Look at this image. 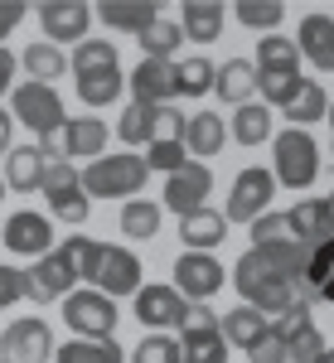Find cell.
Segmentation results:
<instances>
[{"instance_id":"6da1fadb","label":"cell","mask_w":334,"mask_h":363,"mask_svg":"<svg viewBox=\"0 0 334 363\" xmlns=\"http://www.w3.org/2000/svg\"><path fill=\"white\" fill-rule=\"evenodd\" d=\"M272 179H277V189H291V194H301L320 179V145L310 131L286 126L272 136Z\"/></svg>"},{"instance_id":"7a4b0ae2","label":"cell","mask_w":334,"mask_h":363,"mask_svg":"<svg viewBox=\"0 0 334 363\" xmlns=\"http://www.w3.org/2000/svg\"><path fill=\"white\" fill-rule=\"evenodd\" d=\"M150 169L140 155H97L87 160V169H78V184L87 199H131L145 189Z\"/></svg>"},{"instance_id":"3957f363","label":"cell","mask_w":334,"mask_h":363,"mask_svg":"<svg viewBox=\"0 0 334 363\" xmlns=\"http://www.w3.org/2000/svg\"><path fill=\"white\" fill-rule=\"evenodd\" d=\"M87 281H92L107 301H116V296H136L140 286H145V267H140V257L131 247H111V242H102Z\"/></svg>"},{"instance_id":"277c9868","label":"cell","mask_w":334,"mask_h":363,"mask_svg":"<svg viewBox=\"0 0 334 363\" xmlns=\"http://www.w3.org/2000/svg\"><path fill=\"white\" fill-rule=\"evenodd\" d=\"M10 116L20 126H29L34 136H54L58 126L68 121L63 116V97L44 83H15V92H10Z\"/></svg>"},{"instance_id":"5b68a950","label":"cell","mask_w":334,"mask_h":363,"mask_svg":"<svg viewBox=\"0 0 334 363\" xmlns=\"http://www.w3.org/2000/svg\"><path fill=\"white\" fill-rule=\"evenodd\" d=\"M272 199H277V179H272V169L247 165L238 179H233V189H228L223 218H228V228H233V223H252V218H262V213L272 208Z\"/></svg>"},{"instance_id":"8992f818","label":"cell","mask_w":334,"mask_h":363,"mask_svg":"<svg viewBox=\"0 0 334 363\" xmlns=\"http://www.w3.org/2000/svg\"><path fill=\"white\" fill-rule=\"evenodd\" d=\"M63 320H68V330L78 339H111L121 310H116V301H107L102 291H68V296H63Z\"/></svg>"},{"instance_id":"52a82bcc","label":"cell","mask_w":334,"mask_h":363,"mask_svg":"<svg viewBox=\"0 0 334 363\" xmlns=\"http://www.w3.org/2000/svg\"><path fill=\"white\" fill-rule=\"evenodd\" d=\"M44 199H49L54 218H58V223H68V228H83L87 213H92V199L83 194L78 169L68 165V160H49V174H44Z\"/></svg>"},{"instance_id":"ba28073f","label":"cell","mask_w":334,"mask_h":363,"mask_svg":"<svg viewBox=\"0 0 334 363\" xmlns=\"http://www.w3.org/2000/svg\"><path fill=\"white\" fill-rule=\"evenodd\" d=\"M169 272H174L169 286H174L189 306H199V301L208 306V296H218V291H223V262L213 257V252H179Z\"/></svg>"},{"instance_id":"9c48e42d","label":"cell","mask_w":334,"mask_h":363,"mask_svg":"<svg viewBox=\"0 0 334 363\" xmlns=\"http://www.w3.org/2000/svg\"><path fill=\"white\" fill-rule=\"evenodd\" d=\"M0 354L10 363H49L54 359V330H49V320H39V315L10 320L5 335H0Z\"/></svg>"},{"instance_id":"30bf717a","label":"cell","mask_w":334,"mask_h":363,"mask_svg":"<svg viewBox=\"0 0 334 363\" xmlns=\"http://www.w3.org/2000/svg\"><path fill=\"white\" fill-rule=\"evenodd\" d=\"M78 286V272L68 267V257L63 252H44L34 267L25 272V296L34 301V306H49V301H63L68 291Z\"/></svg>"},{"instance_id":"8fae6325","label":"cell","mask_w":334,"mask_h":363,"mask_svg":"<svg viewBox=\"0 0 334 363\" xmlns=\"http://www.w3.org/2000/svg\"><path fill=\"white\" fill-rule=\"evenodd\" d=\"M208 194H213V169L199 165V160H189L184 169H174L165 179V199H160V208H169V213H194V208H208Z\"/></svg>"},{"instance_id":"7c38bea8","label":"cell","mask_w":334,"mask_h":363,"mask_svg":"<svg viewBox=\"0 0 334 363\" xmlns=\"http://www.w3.org/2000/svg\"><path fill=\"white\" fill-rule=\"evenodd\" d=\"M39 25H44V44H63V39H73V49L87 39V25H92V5L83 0H44L39 10Z\"/></svg>"},{"instance_id":"4fadbf2b","label":"cell","mask_w":334,"mask_h":363,"mask_svg":"<svg viewBox=\"0 0 334 363\" xmlns=\"http://www.w3.org/2000/svg\"><path fill=\"white\" fill-rule=\"evenodd\" d=\"M131 301H136V320L145 325V330H155V335L184 330V310H189V301H184L174 286H140Z\"/></svg>"},{"instance_id":"5bb4252c","label":"cell","mask_w":334,"mask_h":363,"mask_svg":"<svg viewBox=\"0 0 334 363\" xmlns=\"http://www.w3.org/2000/svg\"><path fill=\"white\" fill-rule=\"evenodd\" d=\"M0 242L15 252V257H44V252H54V223L44 218V213H10L5 223H0Z\"/></svg>"},{"instance_id":"9a60e30c","label":"cell","mask_w":334,"mask_h":363,"mask_svg":"<svg viewBox=\"0 0 334 363\" xmlns=\"http://www.w3.org/2000/svg\"><path fill=\"white\" fill-rule=\"evenodd\" d=\"M131 102L140 107H169L174 102V63H160V58H140L136 68H131Z\"/></svg>"},{"instance_id":"2e32d148","label":"cell","mask_w":334,"mask_h":363,"mask_svg":"<svg viewBox=\"0 0 334 363\" xmlns=\"http://www.w3.org/2000/svg\"><path fill=\"white\" fill-rule=\"evenodd\" d=\"M63 160L73 165V160H97V155H107V121L102 116H73V121H63Z\"/></svg>"},{"instance_id":"e0dca14e","label":"cell","mask_w":334,"mask_h":363,"mask_svg":"<svg viewBox=\"0 0 334 363\" xmlns=\"http://www.w3.org/2000/svg\"><path fill=\"white\" fill-rule=\"evenodd\" d=\"M286 223H291V242H301V247H320L334 238V218L325 199H301L296 208H286Z\"/></svg>"},{"instance_id":"ac0fdd59","label":"cell","mask_w":334,"mask_h":363,"mask_svg":"<svg viewBox=\"0 0 334 363\" xmlns=\"http://www.w3.org/2000/svg\"><path fill=\"white\" fill-rule=\"evenodd\" d=\"M296 49L301 58H310L320 73H334V15H306L301 29H296Z\"/></svg>"},{"instance_id":"d6986e66","label":"cell","mask_w":334,"mask_h":363,"mask_svg":"<svg viewBox=\"0 0 334 363\" xmlns=\"http://www.w3.org/2000/svg\"><path fill=\"white\" fill-rule=\"evenodd\" d=\"M92 15L107 29H121V34H136L140 39L145 29L160 20V5H155V0H102Z\"/></svg>"},{"instance_id":"ffe728a7","label":"cell","mask_w":334,"mask_h":363,"mask_svg":"<svg viewBox=\"0 0 334 363\" xmlns=\"http://www.w3.org/2000/svg\"><path fill=\"white\" fill-rule=\"evenodd\" d=\"M44 174H49V155L39 145H10V155H5V189H15V194L44 189Z\"/></svg>"},{"instance_id":"44dd1931","label":"cell","mask_w":334,"mask_h":363,"mask_svg":"<svg viewBox=\"0 0 334 363\" xmlns=\"http://www.w3.org/2000/svg\"><path fill=\"white\" fill-rule=\"evenodd\" d=\"M223 238H228L223 208H194V213L179 218V242H184V252H213V247H223Z\"/></svg>"},{"instance_id":"7402d4cb","label":"cell","mask_w":334,"mask_h":363,"mask_svg":"<svg viewBox=\"0 0 334 363\" xmlns=\"http://www.w3.org/2000/svg\"><path fill=\"white\" fill-rule=\"evenodd\" d=\"M223 140H228V126H223L218 112H194L184 121V150H189V160H199V165H208V155H218Z\"/></svg>"},{"instance_id":"603a6c76","label":"cell","mask_w":334,"mask_h":363,"mask_svg":"<svg viewBox=\"0 0 334 363\" xmlns=\"http://www.w3.org/2000/svg\"><path fill=\"white\" fill-rule=\"evenodd\" d=\"M223 20H228L223 0H184V15L174 25L184 29V39H194V44H213L223 34Z\"/></svg>"},{"instance_id":"cb8c5ba5","label":"cell","mask_w":334,"mask_h":363,"mask_svg":"<svg viewBox=\"0 0 334 363\" xmlns=\"http://www.w3.org/2000/svg\"><path fill=\"white\" fill-rule=\"evenodd\" d=\"M228 136L238 140V145H262V140L277 136V112L262 107V102H243L233 112V121H228Z\"/></svg>"},{"instance_id":"d4e9b609","label":"cell","mask_w":334,"mask_h":363,"mask_svg":"<svg viewBox=\"0 0 334 363\" xmlns=\"http://www.w3.org/2000/svg\"><path fill=\"white\" fill-rule=\"evenodd\" d=\"M213 92H218L223 102H233V107L252 102L257 97V68H252V58H228L213 73Z\"/></svg>"},{"instance_id":"484cf974","label":"cell","mask_w":334,"mask_h":363,"mask_svg":"<svg viewBox=\"0 0 334 363\" xmlns=\"http://www.w3.org/2000/svg\"><path fill=\"white\" fill-rule=\"evenodd\" d=\"M267 325H272V320H267L262 310L238 306V310H228V315L218 320V335L228 339V349H243V354H247L252 344H257V339L267 335Z\"/></svg>"},{"instance_id":"4316f807","label":"cell","mask_w":334,"mask_h":363,"mask_svg":"<svg viewBox=\"0 0 334 363\" xmlns=\"http://www.w3.org/2000/svg\"><path fill=\"white\" fill-rule=\"evenodd\" d=\"M252 68H257V73H301V49H296V39H286V34H262Z\"/></svg>"},{"instance_id":"83f0119b","label":"cell","mask_w":334,"mask_h":363,"mask_svg":"<svg viewBox=\"0 0 334 363\" xmlns=\"http://www.w3.org/2000/svg\"><path fill=\"white\" fill-rule=\"evenodd\" d=\"M78 78V102L83 107H111L116 97H121V87H126V73L121 68H97V73H73Z\"/></svg>"},{"instance_id":"f1b7e54d","label":"cell","mask_w":334,"mask_h":363,"mask_svg":"<svg viewBox=\"0 0 334 363\" xmlns=\"http://www.w3.org/2000/svg\"><path fill=\"white\" fill-rule=\"evenodd\" d=\"M325 112H330V92L315 83V78H306V83H301V92L281 107L286 126H301V131H306L310 121H325Z\"/></svg>"},{"instance_id":"f546056e","label":"cell","mask_w":334,"mask_h":363,"mask_svg":"<svg viewBox=\"0 0 334 363\" xmlns=\"http://www.w3.org/2000/svg\"><path fill=\"white\" fill-rule=\"evenodd\" d=\"M160 223H165V208H160V203H150V199H126V203H121V233H126L131 242L160 238Z\"/></svg>"},{"instance_id":"4dcf8cb0","label":"cell","mask_w":334,"mask_h":363,"mask_svg":"<svg viewBox=\"0 0 334 363\" xmlns=\"http://www.w3.org/2000/svg\"><path fill=\"white\" fill-rule=\"evenodd\" d=\"M20 68L29 73V83H44V87H54V78H63V73H68V54L39 39V44H29L25 54H20Z\"/></svg>"},{"instance_id":"1f68e13d","label":"cell","mask_w":334,"mask_h":363,"mask_svg":"<svg viewBox=\"0 0 334 363\" xmlns=\"http://www.w3.org/2000/svg\"><path fill=\"white\" fill-rule=\"evenodd\" d=\"M213 73H218V63H208L204 54L174 58V97H208L213 92Z\"/></svg>"},{"instance_id":"d6a6232c","label":"cell","mask_w":334,"mask_h":363,"mask_svg":"<svg viewBox=\"0 0 334 363\" xmlns=\"http://www.w3.org/2000/svg\"><path fill=\"white\" fill-rule=\"evenodd\" d=\"M306 286H310V301L334 306V238H330V242H320V247H310V257H306Z\"/></svg>"},{"instance_id":"836d02e7","label":"cell","mask_w":334,"mask_h":363,"mask_svg":"<svg viewBox=\"0 0 334 363\" xmlns=\"http://www.w3.org/2000/svg\"><path fill=\"white\" fill-rule=\"evenodd\" d=\"M179 363H228V339L218 330H179Z\"/></svg>"},{"instance_id":"e575fe53","label":"cell","mask_w":334,"mask_h":363,"mask_svg":"<svg viewBox=\"0 0 334 363\" xmlns=\"http://www.w3.org/2000/svg\"><path fill=\"white\" fill-rule=\"evenodd\" d=\"M54 363H126V354L116 339H68L54 349Z\"/></svg>"},{"instance_id":"d590c367","label":"cell","mask_w":334,"mask_h":363,"mask_svg":"<svg viewBox=\"0 0 334 363\" xmlns=\"http://www.w3.org/2000/svg\"><path fill=\"white\" fill-rule=\"evenodd\" d=\"M184 49V29L174 25V20H155V25L140 34V58H160V63H174V54Z\"/></svg>"},{"instance_id":"8d00e7d4","label":"cell","mask_w":334,"mask_h":363,"mask_svg":"<svg viewBox=\"0 0 334 363\" xmlns=\"http://www.w3.org/2000/svg\"><path fill=\"white\" fill-rule=\"evenodd\" d=\"M233 20L257 29V34H277L281 20H286V5L281 0H238L233 5Z\"/></svg>"},{"instance_id":"74e56055","label":"cell","mask_w":334,"mask_h":363,"mask_svg":"<svg viewBox=\"0 0 334 363\" xmlns=\"http://www.w3.org/2000/svg\"><path fill=\"white\" fill-rule=\"evenodd\" d=\"M68 68L73 73H97V68H121L116 63V44L111 39H83L73 54H68Z\"/></svg>"},{"instance_id":"f35d334b","label":"cell","mask_w":334,"mask_h":363,"mask_svg":"<svg viewBox=\"0 0 334 363\" xmlns=\"http://www.w3.org/2000/svg\"><path fill=\"white\" fill-rule=\"evenodd\" d=\"M116 136L126 140V145H150V140H155V107L131 102V107L121 112V121H116Z\"/></svg>"},{"instance_id":"ab89813d","label":"cell","mask_w":334,"mask_h":363,"mask_svg":"<svg viewBox=\"0 0 334 363\" xmlns=\"http://www.w3.org/2000/svg\"><path fill=\"white\" fill-rule=\"evenodd\" d=\"M301 73H257V92H262V107H286L296 92H301Z\"/></svg>"},{"instance_id":"60d3db41","label":"cell","mask_w":334,"mask_h":363,"mask_svg":"<svg viewBox=\"0 0 334 363\" xmlns=\"http://www.w3.org/2000/svg\"><path fill=\"white\" fill-rule=\"evenodd\" d=\"M286 363H315L325 354V335L315 325H301V330H286Z\"/></svg>"},{"instance_id":"b9f144b4","label":"cell","mask_w":334,"mask_h":363,"mask_svg":"<svg viewBox=\"0 0 334 363\" xmlns=\"http://www.w3.org/2000/svg\"><path fill=\"white\" fill-rule=\"evenodd\" d=\"M140 160H145V169H160V174L169 179L174 169L189 165V150H184V140H150Z\"/></svg>"},{"instance_id":"7bdbcfd3","label":"cell","mask_w":334,"mask_h":363,"mask_svg":"<svg viewBox=\"0 0 334 363\" xmlns=\"http://www.w3.org/2000/svg\"><path fill=\"white\" fill-rule=\"evenodd\" d=\"M131 363H179V339L145 335L136 349H131Z\"/></svg>"},{"instance_id":"ee69618b","label":"cell","mask_w":334,"mask_h":363,"mask_svg":"<svg viewBox=\"0 0 334 363\" xmlns=\"http://www.w3.org/2000/svg\"><path fill=\"white\" fill-rule=\"evenodd\" d=\"M247 233H252V247H267V242H286V238H291V223H286V213L267 208L262 218L247 223Z\"/></svg>"},{"instance_id":"f6af8a7d","label":"cell","mask_w":334,"mask_h":363,"mask_svg":"<svg viewBox=\"0 0 334 363\" xmlns=\"http://www.w3.org/2000/svg\"><path fill=\"white\" fill-rule=\"evenodd\" d=\"M97 247H102V242H92V238H83V233H73L58 252L68 257V267L78 272V281H87V277H92V262H97Z\"/></svg>"},{"instance_id":"bcb514c9","label":"cell","mask_w":334,"mask_h":363,"mask_svg":"<svg viewBox=\"0 0 334 363\" xmlns=\"http://www.w3.org/2000/svg\"><path fill=\"white\" fill-rule=\"evenodd\" d=\"M247 359H252V363H286V339H281L277 330L267 325V335H262V339L247 349Z\"/></svg>"},{"instance_id":"7dc6e473","label":"cell","mask_w":334,"mask_h":363,"mask_svg":"<svg viewBox=\"0 0 334 363\" xmlns=\"http://www.w3.org/2000/svg\"><path fill=\"white\" fill-rule=\"evenodd\" d=\"M155 140H184V112L174 102L155 107Z\"/></svg>"},{"instance_id":"c3c4849f","label":"cell","mask_w":334,"mask_h":363,"mask_svg":"<svg viewBox=\"0 0 334 363\" xmlns=\"http://www.w3.org/2000/svg\"><path fill=\"white\" fill-rule=\"evenodd\" d=\"M15 301H25V272L0 262V310H10Z\"/></svg>"},{"instance_id":"681fc988","label":"cell","mask_w":334,"mask_h":363,"mask_svg":"<svg viewBox=\"0 0 334 363\" xmlns=\"http://www.w3.org/2000/svg\"><path fill=\"white\" fill-rule=\"evenodd\" d=\"M218 320H223V315H218V310H208L204 301L184 310V330H218Z\"/></svg>"},{"instance_id":"f907efd6","label":"cell","mask_w":334,"mask_h":363,"mask_svg":"<svg viewBox=\"0 0 334 363\" xmlns=\"http://www.w3.org/2000/svg\"><path fill=\"white\" fill-rule=\"evenodd\" d=\"M25 15H29V5H20V0H0V44L10 39V29L20 25Z\"/></svg>"},{"instance_id":"816d5d0a","label":"cell","mask_w":334,"mask_h":363,"mask_svg":"<svg viewBox=\"0 0 334 363\" xmlns=\"http://www.w3.org/2000/svg\"><path fill=\"white\" fill-rule=\"evenodd\" d=\"M15 73H20V54H10V49L0 44V97L15 92Z\"/></svg>"},{"instance_id":"f5cc1de1","label":"cell","mask_w":334,"mask_h":363,"mask_svg":"<svg viewBox=\"0 0 334 363\" xmlns=\"http://www.w3.org/2000/svg\"><path fill=\"white\" fill-rule=\"evenodd\" d=\"M10 136H15V116L0 107V155H10Z\"/></svg>"},{"instance_id":"db71d44e","label":"cell","mask_w":334,"mask_h":363,"mask_svg":"<svg viewBox=\"0 0 334 363\" xmlns=\"http://www.w3.org/2000/svg\"><path fill=\"white\" fill-rule=\"evenodd\" d=\"M315 363H334V349H330V344H325V354H320Z\"/></svg>"},{"instance_id":"11a10c76","label":"cell","mask_w":334,"mask_h":363,"mask_svg":"<svg viewBox=\"0 0 334 363\" xmlns=\"http://www.w3.org/2000/svg\"><path fill=\"white\" fill-rule=\"evenodd\" d=\"M325 121H330V126H334V102H330V112H325Z\"/></svg>"},{"instance_id":"9f6ffc18","label":"cell","mask_w":334,"mask_h":363,"mask_svg":"<svg viewBox=\"0 0 334 363\" xmlns=\"http://www.w3.org/2000/svg\"><path fill=\"white\" fill-rule=\"evenodd\" d=\"M325 203H330V218H334V194H330V199H325Z\"/></svg>"},{"instance_id":"6f0895ef","label":"cell","mask_w":334,"mask_h":363,"mask_svg":"<svg viewBox=\"0 0 334 363\" xmlns=\"http://www.w3.org/2000/svg\"><path fill=\"white\" fill-rule=\"evenodd\" d=\"M0 199H5V174H0Z\"/></svg>"},{"instance_id":"680465c9","label":"cell","mask_w":334,"mask_h":363,"mask_svg":"<svg viewBox=\"0 0 334 363\" xmlns=\"http://www.w3.org/2000/svg\"><path fill=\"white\" fill-rule=\"evenodd\" d=\"M5 363H10V359H5Z\"/></svg>"}]
</instances>
